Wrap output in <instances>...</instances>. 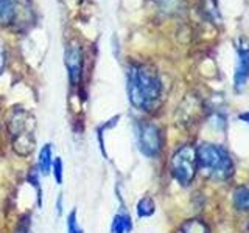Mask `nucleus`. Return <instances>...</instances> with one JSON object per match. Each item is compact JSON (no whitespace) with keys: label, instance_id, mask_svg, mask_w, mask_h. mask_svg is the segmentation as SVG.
Masks as SVG:
<instances>
[{"label":"nucleus","instance_id":"nucleus-1","mask_svg":"<svg viewBox=\"0 0 249 233\" xmlns=\"http://www.w3.org/2000/svg\"><path fill=\"white\" fill-rule=\"evenodd\" d=\"M126 92L132 107L142 112H151L162 98V80L151 66L129 62L126 67Z\"/></svg>","mask_w":249,"mask_h":233},{"label":"nucleus","instance_id":"nucleus-2","mask_svg":"<svg viewBox=\"0 0 249 233\" xmlns=\"http://www.w3.org/2000/svg\"><path fill=\"white\" fill-rule=\"evenodd\" d=\"M198 168L209 179L228 181L233 174V163L229 152L220 145L204 143L196 150Z\"/></svg>","mask_w":249,"mask_h":233},{"label":"nucleus","instance_id":"nucleus-3","mask_svg":"<svg viewBox=\"0 0 249 233\" xmlns=\"http://www.w3.org/2000/svg\"><path fill=\"white\" fill-rule=\"evenodd\" d=\"M33 126L35 118H31V115L25 111H16L11 115L10 123H8L13 150L18 155H22V157H28L35 151Z\"/></svg>","mask_w":249,"mask_h":233},{"label":"nucleus","instance_id":"nucleus-4","mask_svg":"<svg viewBox=\"0 0 249 233\" xmlns=\"http://www.w3.org/2000/svg\"><path fill=\"white\" fill-rule=\"evenodd\" d=\"M33 22V6L30 0H0V25L11 30H23Z\"/></svg>","mask_w":249,"mask_h":233},{"label":"nucleus","instance_id":"nucleus-5","mask_svg":"<svg viewBox=\"0 0 249 233\" xmlns=\"http://www.w3.org/2000/svg\"><path fill=\"white\" fill-rule=\"evenodd\" d=\"M170 171L182 186H189L198 171L196 150L190 145H184L173 154L170 162Z\"/></svg>","mask_w":249,"mask_h":233},{"label":"nucleus","instance_id":"nucleus-6","mask_svg":"<svg viewBox=\"0 0 249 233\" xmlns=\"http://www.w3.org/2000/svg\"><path fill=\"white\" fill-rule=\"evenodd\" d=\"M137 146L140 152L146 157H156L162 150V134L160 129L153 123L140 121L136 126Z\"/></svg>","mask_w":249,"mask_h":233},{"label":"nucleus","instance_id":"nucleus-7","mask_svg":"<svg viewBox=\"0 0 249 233\" xmlns=\"http://www.w3.org/2000/svg\"><path fill=\"white\" fill-rule=\"evenodd\" d=\"M66 68L69 75V83L76 87L81 83L83 78V66H84V58H83V50L78 44H70L66 49Z\"/></svg>","mask_w":249,"mask_h":233},{"label":"nucleus","instance_id":"nucleus-8","mask_svg":"<svg viewBox=\"0 0 249 233\" xmlns=\"http://www.w3.org/2000/svg\"><path fill=\"white\" fill-rule=\"evenodd\" d=\"M237 67L233 75V85L235 90H241L249 78V42L245 39H240L237 42Z\"/></svg>","mask_w":249,"mask_h":233},{"label":"nucleus","instance_id":"nucleus-9","mask_svg":"<svg viewBox=\"0 0 249 233\" xmlns=\"http://www.w3.org/2000/svg\"><path fill=\"white\" fill-rule=\"evenodd\" d=\"M53 148L52 143H45L37 155V169L41 176L52 174V165H53Z\"/></svg>","mask_w":249,"mask_h":233},{"label":"nucleus","instance_id":"nucleus-10","mask_svg":"<svg viewBox=\"0 0 249 233\" xmlns=\"http://www.w3.org/2000/svg\"><path fill=\"white\" fill-rule=\"evenodd\" d=\"M132 219L126 212H120L114 216L111 224V233H131Z\"/></svg>","mask_w":249,"mask_h":233},{"label":"nucleus","instance_id":"nucleus-11","mask_svg":"<svg viewBox=\"0 0 249 233\" xmlns=\"http://www.w3.org/2000/svg\"><path fill=\"white\" fill-rule=\"evenodd\" d=\"M233 205L240 212H249V186L243 185L233 191Z\"/></svg>","mask_w":249,"mask_h":233},{"label":"nucleus","instance_id":"nucleus-12","mask_svg":"<svg viewBox=\"0 0 249 233\" xmlns=\"http://www.w3.org/2000/svg\"><path fill=\"white\" fill-rule=\"evenodd\" d=\"M27 181L31 186H35L36 190V199H37V205H42V188H41V173H39L37 166L31 168L30 173L27 176Z\"/></svg>","mask_w":249,"mask_h":233},{"label":"nucleus","instance_id":"nucleus-13","mask_svg":"<svg viewBox=\"0 0 249 233\" xmlns=\"http://www.w3.org/2000/svg\"><path fill=\"white\" fill-rule=\"evenodd\" d=\"M156 212V204L150 196H145L137 204V216L139 217H150Z\"/></svg>","mask_w":249,"mask_h":233},{"label":"nucleus","instance_id":"nucleus-14","mask_svg":"<svg viewBox=\"0 0 249 233\" xmlns=\"http://www.w3.org/2000/svg\"><path fill=\"white\" fill-rule=\"evenodd\" d=\"M178 233H209L207 225L199 219H190L181 225Z\"/></svg>","mask_w":249,"mask_h":233},{"label":"nucleus","instance_id":"nucleus-15","mask_svg":"<svg viewBox=\"0 0 249 233\" xmlns=\"http://www.w3.org/2000/svg\"><path fill=\"white\" fill-rule=\"evenodd\" d=\"M52 174L54 177V182H56L58 185H62V181H64V163H62L61 157H54L53 159Z\"/></svg>","mask_w":249,"mask_h":233},{"label":"nucleus","instance_id":"nucleus-16","mask_svg":"<svg viewBox=\"0 0 249 233\" xmlns=\"http://www.w3.org/2000/svg\"><path fill=\"white\" fill-rule=\"evenodd\" d=\"M67 233H84L83 229L80 227V222H78L76 210H72L67 215Z\"/></svg>","mask_w":249,"mask_h":233},{"label":"nucleus","instance_id":"nucleus-17","mask_svg":"<svg viewBox=\"0 0 249 233\" xmlns=\"http://www.w3.org/2000/svg\"><path fill=\"white\" fill-rule=\"evenodd\" d=\"M14 233H31V216L30 215L20 216L18 225H16Z\"/></svg>","mask_w":249,"mask_h":233},{"label":"nucleus","instance_id":"nucleus-18","mask_svg":"<svg viewBox=\"0 0 249 233\" xmlns=\"http://www.w3.org/2000/svg\"><path fill=\"white\" fill-rule=\"evenodd\" d=\"M56 212H58V216L62 215V194L58 196V200H56Z\"/></svg>","mask_w":249,"mask_h":233},{"label":"nucleus","instance_id":"nucleus-19","mask_svg":"<svg viewBox=\"0 0 249 233\" xmlns=\"http://www.w3.org/2000/svg\"><path fill=\"white\" fill-rule=\"evenodd\" d=\"M3 58H5V56H3V50L0 49V68H2V66H3V61H5Z\"/></svg>","mask_w":249,"mask_h":233},{"label":"nucleus","instance_id":"nucleus-20","mask_svg":"<svg viewBox=\"0 0 249 233\" xmlns=\"http://www.w3.org/2000/svg\"><path fill=\"white\" fill-rule=\"evenodd\" d=\"M240 118H241V120H245L246 123H249V114H241V115H240Z\"/></svg>","mask_w":249,"mask_h":233}]
</instances>
